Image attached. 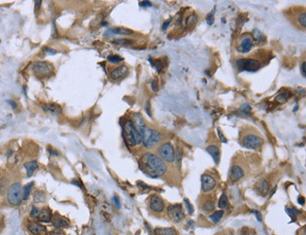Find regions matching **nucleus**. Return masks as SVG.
I'll use <instances>...</instances> for the list:
<instances>
[{
	"mask_svg": "<svg viewBox=\"0 0 306 235\" xmlns=\"http://www.w3.org/2000/svg\"><path fill=\"white\" fill-rule=\"evenodd\" d=\"M139 168L145 175L151 178H159L167 172V166L165 162L152 152H145L140 156Z\"/></svg>",
	"mask_w": 306,
	"mask_h": 235,
	"instance_id": "f257e3e1",
	"label": "nucleus"
},
{
	"mask_svg": "<svg viewBox=\"0 0 306 235\" xmlns=\"http://www.w3.org/2000/svg\"><path fill=\"white\" fill-rule=\"evenodd\" d=\"M239 143L250 150H258L265 144V139L258 131L250 128L240 132Z\"/></svg>",
	"mask_w": 306,
	"mask_h": 235,
	"instance_id": "f03ea898",
	"label": "nucleus"
},
{
	"mask_svg": "<svg viewBox=\"0 0 306 235\" xmlns=\"http://www.w3.org/2000/svg\"><path fill=\"white\" fill-rule=\"evenodd\" d=\"M123 136L126 145L130 148H134L141 144V135L131 120H127L123 125Z\"/></svg>",
	"mask_w": 306,
	"mask_h": 235,
	"instance_id": "7ed1b4c3",
	"label": "nucleus"
},
{
	"mask_svg": "<svg viewBox=\"0 0 306 235\" xmlns=\"http://www.w3.org/2000/svg\"><path fill=\"white\" fill-rule=\"evenodd\" d=\"M140 135H141V139H142L141 143L143 144L144 148L146 149L155 148L156 145H158L163 139V136L159 131L148 127L147 125L143 129V131L141 132Z\"/></svg>",
	"mask_w": 306,
	"mask_h": 235,
	"instance_id": "20e7f679",
	"label": "nucleus"
},
{
	"mask_svg": "<svg viewBox=\"0 0 306 235\" xmlns=\"http://www.w3.org/2000/svg\"><path fill=\"white\" fill-rule=\"evenodd\" d=\"M22 186L20 183H15L8 189L7 200L11 205L18 206L22 202Z\"/></svg>",
	"mask_w": 306,
	"mask_h": 235,
	"instance_id": "39448f33",
	"label": "nucleus"
},
{
	"mask_svg": "<svg viewBox=\"0 0 306 235\" xmlns=\"http://www.w3.org/2000/svg\"><path fill=\"white\" fill-rule=\"evenodd\" d=\"M158 153L159 157L166 163H174L175 161V151L174 145L170 142H165L158 149Z\"/></svg>",
	"mask_w": 306,
	"mask_h": 235,
	"instance_id": "423d86ee",
	"label": "nucleus"
},
{
	"mask_svg": "<svg viewBox=\"0 0 306 235\" xmlns=\"http://www.w3.org/2000/svg\"><path fill=\"white\" fill-rule=\"evenodd\" d=\"M33 73L39 77H49L54 73V67L46 61H37L32 66Z\"/></svg>",
	"mask_w": 306,
	"mask_h": 235,
	"instance_id": "0eeeda50",
	"label": "nucleus"
},
{
	"mask_svg": "<svg viewBox=\"0 0 306 235\" xmlns=\"http://www.w3.org/2000/svg\"><path fill=\"white\" fill-rule=\"evenodd\" d=\"M237 67L241 72H256L257 70L261 68V63L259 60H256L254 58H240L237 60Z\"/></svg>",
	"mask_w": 306,
	"mask_h": 235,
	"instance_id": "6e6552de",
	"label": "nucleus"
},
{
	"mask_svg": "<svg viewBox=\"0 0 306 235\" xmlns=\"http://www.w3.org/2000/svg\"><path fill=\"white\" fill-rule=\"evenodd\" d=\"M167 214L171 221L174 223H180L185 219V211L181 204H171L167 209Z\"/></svg>",
	"mask_w": 306,
	"mask_h": 235,
	"instance_id": "1a4fd4ad",
	"label": "nucleus"
},
{
	"mask_svg": "<svg viewBox=\"0 0 306 235\" xmlns=\"http://www.w3.org/2000/svg\"><path fill=\"white\" fill-rule=\"evenodd\" d=\"M253 35L245 33L241 35L239 41H238V45H237V49L239 52L241 53H247L249 52L252 47L253 45Z\"/></svg>",
	"mask_w": 306,
	"mask_h": 235,
	"instance_id": "9d476101",
	"label": "nucleus"
},
{
	"mask_svg": "<svg viewBox=\"0 0 306 235\" xmlns=\"http://www.w3.org/2000/svg\"><path fill=\"white\" fill-rule=\"evenodd\" d=\"M149 208L155 214H161L165 209V203L159 196L153 195L149 199Z\"/></svg>",
	"mask_w": 306,
	"mask_h": 235,
	"instance_id": "9b49d317",
	"label": "nucleus"
},
{
	"mask_svg": "<svg viewBox=\"0 0 306 235\" xmlns=\"http://www.w3.org/2000/svg\"><path fill=\"white\" fill-rule=\"evenodd\" d=\"M229 180L232 183H237L245 176V170L240 164H232L229 169Z\"/></svg>",
	"mask_w": 306,
	"mask_h": 235,
	"instance_id": "f8f14e48",
	"label": "nucleus"
},
{
	"mask_svg": "<svg viewBox=\"0 0 306 235\" xmlns=\"http://www.w3.org/2000/svg\"><path fill=\"white\" fill-rule=\"evenodd\" d=\"M217 185V180L210 174L202 175V190L203 193H208L215 189Z\"/></svg>",
	"mask_w": 306,
	"mask_h": 235,
	"instance_id": "ddd939ff",
	"label": "nucleus"
},
{
	"mask_svg": "<svg viewBox=\"0 0 306 235\" xmlns=\"http://www.w3.org/2000/svg\"><path fill=\"white\" fill-rule=\"evenodd\" d=\"M127 74H128V67L125 65H121L119 67L115 68L109 75H110V77L113 80H119L126 76Z\"/></svg>",
	"mask_w": 306,
	"mask_h": 235,
	"instance_id": "4468645a",
	"label": "nucleus"
},
{
	"mask_svg": "<svg viewBox=\"0 0 306 235\" xmlns=\"http://www.w3.org/2000/svg\"><path fill=\"white\" fill-rule=\"evenodd\" d=\"M254 190L258 195L262 196V197H265V196H266V194H268L269 191V183L264 179L260 180V181L256 183V184L254 186Z\"/></svg>",
	"mask_w": 306,
	"mask_h": 235,
	"instance_id": "2eb2a0df",
	"label": "nucleus"
},
{
	"mask_svg": "<svg viewBox=\"0 0 306 235\" xmlns=\"http://www.w3.org/2000/svg\"><path fill=\"white\" fill-rule=\"evenodd\" d=\"M206 152L213 157L214 162L216 164H218L219 163V159H221V150L217 145H209L206 147Z\"/></svg>",
	"mask_w": 306,
	"mask_h": 235,
	"instance_id": "dca6fc26",
	"label": "nucleus"
},
{
	"mask_svg": "<svg viewBox=\"0 0 306 235\" xmlns=\"http://www.w3.org/2000/svg\"><path fill=\"white\" fill-rule=\"evenodd\" d=\"M28 230L32 233L33 235H41L45 232V227L42 226L37 222H29L27 225Z\"/></svg>",
	"mask_w": 306,
	"mask_h": 235,
	"instance_id": "f3484780",
	"label": "nucleus"
},
{
	"mask_svg": "<svg viewBox=\"0 0 306 235\" xmlns=\"http://www.w3.org/2000/svg\"><path fill=\"white\" fill-rule=\"evenodd\" d=\"M43 109L45 112L49 113L50 115H53V116H58L61 113L60 106L56 104H45L43 105Z\"/></svg>",
	"mask_w": 306,
	"mask_h": 235,
	"instance_id": "a211bd4d",
	"label": "nucleus"
},
{
	"mask_svg": "<svg viewBox=\"0 0 306 235\" xmlns=\"http://www.w3.org/2000/svg\"><path fill=\"white\" fill-rule=\"evenodd\" d=\"M216 204H215V200L214 199H207L203 201L201 204V209L205 214H209L211 212H213L215 210Z\"/></svg>",
	"mask_w": 306,
	"mask_h": 235,
	"instance_id": "6ab92c4d",
	"label": "nucleus"
},
{
	"mask_svg": "<svg viewBox=\"0 0 306 235\" xmlns=\"http://www.w3.org/2000/svg\"><path fill=\"white\" fill-rule=\"evenodd\" d=\"M52 223L53 225L56 227V228L58 229H62V228H65V227L68 226V223L67 221L65 220L64 218H62L61 216L58 215H55L53 217H52Z\"/></svg>",
	"mask_w": 306,
	"mask_h": 235,
	"instance_id": "aec40b11",
	"label": "nucleus"
},
{
	"mask_svg": "<svg viewBox=\"0 0 306 235\" xmlns=\"http://www.w3.org/2000/svg\"><path fill=\"white\" fill-rule=\"evenodd\" d=\"M38 219H39V221H41V222H45V223L50 222L52 220V214H51L50 210L43 209L40 212V214H39Z\"/></svg>",
	"mask_w": 306,
	"mask_h": 235,
	"instance_id": "412c9836",
	"label": "nucleus"
},
{
	"mask_svg": "<svg viewBox=\"0 0 306 235\" xmlns=\"http://www.w3.org/2000/svg\"><path fill=\"white\" fill-rule=\"evenodd\" d=\"M24 167H25V168L27 170V177H31L35 172V170L38 168V163L36 161L27 162V163H25V164H24Z\"/></svg>",
	"mask_w": 306,
	"mask_h": 235,
	"instance_id": "4be33fe9",
	"label": "nucleus"
},
{
	"mask_svg": "<svg viewBox=\"0 0 306 235\" xmlns=\"http://www.w3.org/2000/svg\"><path fill=\"white\" fill-rule=\"evenodd\" d=\"M155 235H178L177 231L172 228H156L155 230Z\"/></svg>",
	"mask_w": 306,
	"mask_h": 235,
	"instance_id": "5701e85b",
	"label": "nucleus"
},
{
	"mask_svg": "<svg viewBox=\"0 0 306 235\" xmlns=\"http://www.w3.org/2000/svg\"><path fill=\"white\" fill-rule=\"evenodd\" d=\"M33 186H34V183L31 182L24 187V189L22 190V200H27L28 199L29 196H30V192H31V190H32Z\"/></svg>",
	"mask_w": 306,
	"mask_h": 235,
	"instance_id": "b1692460",
	"label": "nucleus"
},
{
	"mask_svg": "<svg viewBox=\"0 0 306 235\" xmlns=\"http://www.w3.org/2000/svg\"><path fill=\"white\" fill-rule=\"evenodd\" d=\"M108 32H111L113 34H123V35H132L134 33L132 30L124 28V27H115V28L110 29Z\"/></svg>",
	"mask_w": 306,
	"mask_h": 235,
	"instance_id": "393cba45",
	"label": "nucleus"
},
{
	"mask_svg": "<svg viewBox=\"0 0 306 235\" xmlns=\"http://www.w3.org/2000/svg\"><path fill=\"white\" fill-rule=\"evenodd\" d=\"M223 215H224V212L222 210L217 211V212H215V213L212 214L209 216V218H210V220L213 222L214 224H217V223H218L219 221H221V219L222 218Z\"/></svg>",
	"mask_w": 306,
	"mask_h": 235,
	"instance_id": "a878e982",
	"label": "nucleus"
},
{
	"mask_svg": "<svg viewBox=\"0 0 306 235\" xmlns=\"http://www.w3.org/2000/svg\"><path fill=\"white\" fill-rule=\"evenodd\" d=\"M228 204H229L228 197H227V195H226L225 193H223V194L221 196V198H219V199H218V208H221V209H224V208H226L227 206H228Z\"/></svg>",
	"mask_w": 306,
	"mask_h": 235,
	"instance_id": "bb28decb",
	"label": "nucleus"
},
{
	"mask_svg": "<svg viewBox=\"0 0 306 235\" xmlns=\"http://www.w3.org/2000/svg\"><path fill=\"white\" fill-rule=\"evenodd\" d=\"M46 199L45 198V194L42 191H37L34 193V201L38 202V203H42L44 202Z\"/></svg>",
	"mask_w": 306,
	"mask_h": 235,
	"instance_id": "cd10ccee",
	"label": "nucleus"
},
{
	"mask_svg": "<svg viewBox=\"0 0 306 235\" xmlns=\"http://www.w3.org/2000/svg\"><path fill=\"white\" fill-rule=\"evenodd\" d=\"M289 96H290L289 92H282V93L279 94V95L276 97V101L280 104H285V102L288 100Z\"/></svg>",
	"mask_w": 306,
	"mask_h": 235,
	"instance_id": "c85d7f7f",
	"label": "nucleus"
},
{
	"mask_svg": "<svg viewBox=\"0 0 306 235\" xmlns=\"http://www.w3.org/2000/svg\"><path fill=\"white\" fill-rule=\"evenodd\" d=\"M107 60L112 64H117V63H119V62L123 61V58L117 56V55H111V56L107 57Z\"/></svg>",
	"mask_w": 306,
	"mask_h": 235,
	"instance_id": "c756f323",
	"label": "nucleus"
},
{
	"mask_svg": "<svg viewBox=\"0 0 306 235\" xmlns=\"http://www.w3.org/2000/svg\"><path fill=\"white\" fill-rule=\"evenodd\" d=\"M298 23H299V25H301L303 28L306 27V15H305V11H302V13L299 14V16H298Z\"/></svg>",
	"mask_w": 306,
	"mask_h": 235,
	"instance_id": "7c9ffc66",
	"label": "nucleus"
},
{
	"mask_svg": "<svg viewBox=\"0 0 306 235\" xmlns=\"http://www.w3.org/2000/svg\"><path fill=\"white\" fill-rule=\"evenodd\" d=\"M113 42H114V43H116V44H119V45H123V46H125V45H130V44L132 43V41H130V40H126V39H117V40H115Z\"/></svg>",
	"mask_w": 306,
	"mask_h": 235,
	"instance_id": "2f4dec72",
	"label": "nucleus"
},
{
	"mask_svg": "<svg viewBox=\"0 0 306 235\" xmlns=\"http://www.w3.org/2000/svg\"><path fill=\"white\" fill-rule=\"evenodd\" d=\"M184 201H185V203H186V209H187V211H188V214H190V215H191L193 214V212H194V209H193V207H192V205H191V203L190 202V200H188L187 199H185Z\"/></svg>",
	"mask_w": 306,
	"mask_h": 235,
	"instance_id": "473e14b6",
	"label": "nucleus"
},
{
	"mask_svg": "<svg viewBox=\"0 0 306 235\" xmlns=\"http://www.w3.org/2000/svg\"><path fill=\"white\" fill-rule=\"evenodd\" d=\"M39 214H40V211H39V209L37 207H33L32 209H31V212H30V216L31 217H33V218H38L39 216Z\"/></svg>",
	"mask_w": 306,
	"mask_h": 235,
	"instance_id": "72a5a7b5",
	"label": "nucleus"
},
{
	"mask_svg": "<svg viewBox=\"0 0 306 235\" xmlns=\"http://www.w3.org/2000/svg\"><path fill=\"white\" fill-rule=\"evenodd\" d=\"M217 132H218V137H219V139H221V140L222 141V142L226 143V142H227V140H226V138L224 137V136H223V134L222 133L221 129L218 128V131H217Z\"/></svg>",
	"mask_w": 306,
	"mask_h": 235,
	"instance_id": "f704fd0d",
	"label": "nucleus"
},
{
	"mask_svg": "<svg viewBox=\"0 0 306 235\" xmlns=\"http://www.w3.org/2000/svg\"><path fill=\"white\" fill-rule=\"evenodd\" d=\"M112 200H113V203L115 204V206H116L118 209H119V208L121 207V203H120V199H119V198L116 197V196H115V197H113Z\"/></svg>",
	"mask_w": 306,
	"mask_h": 235,
	"instance_id": "c9c22d12",
	"label": "nucleus"
},
{
	"mask_svg": "<svg viewBox=\"0 0 306 235\" xmlns=\"http://www.w3.org/2000/svg\"><path fill=\"white\" fill-rule=\"evenodd\" d=\"M6 181H5V179H2V180H0V193L3 192V190L5 189V187H6Z\"/></svg>",
	"mask_w": 306,
	"mask_h": 235,
	"instance_id": "e433bc0d",
	"label": "nucleus"
},
{
	"mask_svg": "<svg viewBox=\"0 0 306 235\" xmlns=\"http://www.w3.org/2000/svg\"><path fill=\"white\" fill-rule=\"evenodd\" d=\"M305 62H302V64L301 66V72L303 77H306V70H305Z\"/></svg>",
	"mask_w": 306,
	"mask_h": 235,
	"instance_id": "4c0bfd02",
	"label": "nucleus"
},
{
	"mask_svg": "<svg viewBox=\"0 0 306 235\" xmlns=\"http://www.w3.org/2000/svg\"><path fill=\"white\" fill-rule=\"evenodd\" d=\"M152 89H153V90H155V91H156V90H158V80H153V82H152Z\"/></svg>",
	"mask_w": 306,
	"mask_h": 235,
	"instance_id": "58836bf2",
	"label": "nucleus"
},
{
	"mask_svg": "<svg viewBox=\"0 0 306 235\" xmlns=\"http://www.w3.org/2000/svg\"><path fill=\"white\" fill-rule=\"evenodd\" d=\"M206 22H207V24H208V25H212V24H213L214 23V17H213V14H212V15H209V16L206 18Z\"/></svg>",
	"mask_w": 306,
	"mask_h": 235,
	"instance_id": "ea45409f",
	"label": "nucleus"
},
{
	"mask_svg": "<svg viewBox=\"0 0 306 235\" xmlns=\"http://www.w3.org/2000/svg\"><path fill=\"white\" fill-rule=\"evenodd\" d=\"M7 103L9 104V105H11V106L13 109H16V108H17V104L15 103V102H13V101H11V100H8V101H7Z\"/></svg>",
	"mask_w": 306,
	"mask_h": 235,
	"instance_id": "a19ab883",
	"label": "nucleus"
},
{
	"mask_svg": "<svg viewBox=\"0 0 306 235\" xmlns=\"http://www.w3.org/2000/svg\"><path fill=\"white\" fill-rule=\"evenodd\" d=\"M139 6H140V7H151V6H152V3H151V2H149V1H142V2H140V3H139Z\"/></svg>",
	"mask_w": 306,
	"mask_h": 235,
	"instance_id": "79ce46f5",
	"label": "nucleus"
},
{
	"mask_svg": "<svg viewBox=\"0 0 306 235\" xmlns=\"http://www.w3.org/2000/svg\"><path fill=\"white\" fill-rule=\"evenodd\" d=\"M44 51H45L47 54H51V55L57 54V51H56V50H54V49H52V48H45Z\"/></svg>",
	"mask_w": 306,
	"mask_h": 235,
	"instance_id": "37998d69",
	"label": "nucleus"
},
{
	"mask_svg": "<svg viewBox=\"0 0 306 235\" xmlns=\"http://www.w3.org/2000/svg\"><path fill=\"white\" fill-rule=\"evenodd\" d=\"M41 5H42L41 0H36V1H35V11H38L39 9H40Z\"/></svg>",
	"mask_w": 306,
	"mask_h": 235,
	"instance_id": "c03bdc74",
	"label": "nucleus"
},
{
	"mask_svg": "<svg viewBox=\"0 0 306 235\" xmlns=\"http://www.w3.org/2000/svg\"><path fill=\"white\" fill-rule=\"evenodd\" d=\"M171 23V20H169V21H167V22H165L164 24H163V27H162V29L163 30H165V29H166L167 27H168V26H169V24Z\"/></svg>",
	"mask_w": 306,
	"mask_h": 235,
	"instance_id": "a18cd8bd",
	"label": "nucleus"
},
{
	"mask_svg": "<svg viewBox=\"0 0 306 235\" xmlns=\"http://www.w3.org/2000/svg\"><path fill=\"white\" fill-rule=\"evenodd\" d=\"M254 214H255V215H256V217H257V219H258V221L259 222H261L262 221V218H261V215H260V214H259V212H254Z\"/></svg>",
	"mask_w": 306,
	"mask_h": 235,
	"instance_id": "49530a36",
	"label": "nucleus"
},
{
	"mask_svg": "<svg viewBox=\"0 0 306 235\" xmlns=\"http://www.w3.org/2000/svg\"><path fill=\"white\" fill-rule=\"evenodd\" d=\"M298 202H299L300 204L303 205V204H304V199H303L302 197H300V198H299V199H298Z\"/></svg>",
	"mask_w": 306,
	"mask_h": 235,
	"instance_id": "de8ad7c7",
	"label": "nucleus"
},
{
	"mask_svg": "<svg viewBox=\"0 0 306 235\" xmlns=\"http://www.w3.org/2000/svg\"><path fill=\"white\" fill-rule=\"evenodd\" d=\"M223 235H227V234H223Z\"/></svg>",
	"mask_w": 306,
	"mask_h": 235,
	"instance_id": "09e8293b",
	"label": "nucleus"
}]
</instances>
